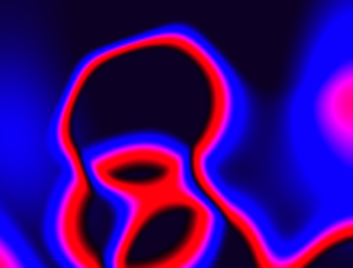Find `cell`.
<instances>
[{
    "instance_id": "6da1fadb",
    "label": "cell",
    "mask_w": 353,
    "mask_h": 268,
    "mask_svg": "<svg viewBox=\"0 0 353 268\" xmlns=\"http://www.w3.org/2000/svg\"><path fill=\"white\" fill-rule=\"evenodd\" d=\"M248 120L242 83L230 85L192 136L124 134L83 151L85 178L110 207L105 240L56 172L43 213V240L60 268H213L228 227L263 248L283 240L254 200L219 176ZM70 130V128H68ZM74 141V138H72Z\"/></svg>"
},
{
    "instance_id": "7a4b0ae2",
    "label": "cell",
    "mask_w": 353,
    "mask_h": 268,
    "mask_svg": "<svg viewBox=\"0 0 353 268\" xmlns=\"http://www.w3.org/2000/svg\"><path fill=\"white\" fill-rule=\"evenodd\" d=\"M288 151L319 213L353 211V12L331 8L316 29L288 107Z\"/></svg>"
},
{
    "instance_id": "3957f363",
    "label": "cell",
    "mask_w": 353,
    "mask_h": 268,
    "mask_svg": "<svg viewBox=\"0 0 353 268\" xmlns=\"http://www.w3.org/2000/svg\"><path fill=\"white\" fill-rule=\"evenodd\" d=\"M0 268H46L21 229L0 209Z\"/></svg>"
}]
</instances>
